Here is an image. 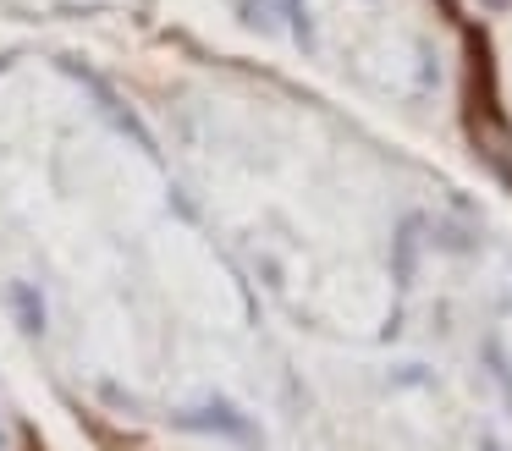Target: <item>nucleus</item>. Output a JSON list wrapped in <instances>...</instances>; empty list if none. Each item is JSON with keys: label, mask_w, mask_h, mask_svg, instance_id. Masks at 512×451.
Wrapping results in <instances>:
<instances>
[{"label": "nucleus", "mask_w": 512, "mask_h": 451, "mask_svg": "<svg viewBox=\"0 0 512 451\" xmlns=\"http://www.w3.org/2000/svg\"><path fill=\"white\" fill-rule=\"evenodd\" d=\"M171 429H188V435H226V440H237V446H248V451L259 446V424L243 413V407L226 402V396H210V402H199V407H177V413H171Z\"/></svg>", "instance_id": "nucleus-1"}, {"label": "nucleus", "mask_w": 512, "mask_h": 451, "mask_svg": "<svg viewBox=\"0 0 512 451\" xmlns=\"http://www.w3.org/2000/svg\"><path fill=\"white\" fill-rule=\"evenodd\" d=\"M6 297H12V314H17V325H23V336H45V297H39V286L34 281H12L6 286Z\"/></svg>", "instance_id": "nucleus-2"}, {"label": "nucleus", "mask_w": 512, "mask_h": 451, "mask_svg": "<svg viewBox=\"0 0 512 451\" xmlns=\"http://www.w3.org/2000/svg\"><path fill=\"white\" fill-rule=\"evenodd\" d=\"M419 231H424V215H408L397 231V286L413 281V253H419Z\"/></svg>", "instance_id": "nucleus-3"}, {"label": "nucleus", "mask_w": 512, "mask_h": 451, "mask_svg": "<svg viewBox=\"0 0 512 451\" xmlns=\"http://www.w3.org/2000/svg\"><path fill=\"white\" fill-rule=\"evenodd\" d=\"M397 380H402V385H424L430 374H424V369H413V363H408V369H397Z\"/></svg>", "instance_id": "nucleus-4"}, {"label": "nucleus", "mask_w": 512, "mask_h": 451, "mask_svg": "<svg viewBox=\"0 0 512 451\" xmlns=\"http://www.w3.org/2000/svg\"><path fill=\"white\" fill-rule=\"evenodd\" d=\"M479 451H507V446H501V440H490V435H485V440H479Z\"/></svg>", "instance_id": "nucleus-5"}, {"label": "nucleus", "mask_w": 512, "mask_h": 451, "mask_svg": "<svg viewBox=\"0 0 512 451\" xmlns=\"http://www.w3.org/2000/svg\"><path fill=\"white\" fill-rule=\"evenodd\" d=\"M490 6H501V0H490Z\"/></svg>", "instance_id": "nucleus-6"}]
</instances>
